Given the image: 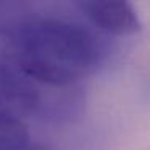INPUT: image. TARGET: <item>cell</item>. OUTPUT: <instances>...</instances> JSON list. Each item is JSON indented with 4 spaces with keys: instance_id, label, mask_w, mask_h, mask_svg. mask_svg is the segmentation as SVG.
Listing matches in <instances>:
<instances>
[{
    "instance_id": "cell-1",
    "label": "cell",
    "mask_w": 150,
    "mask_h": 150,
    "mask_svg": "<svg viewBox=\"0 0 150 150\" xmlns=\"http://www.w3.org/2000/svg\"><path fill=\"white\" fill-rule=\"evenodd\" d=\"M2 58L47 86H74L102 66L103 42L74 21L49 15L26 31L0 40Z\"/></svg>"
},
{
    "instance_id": "cell-2",
    "label": "cell",
    "mask_w": 150,
    "mask_h": 150,
    "mask_svg": "<svg viewBox=\"0 0 150 150\" xmlns=\"http://www.w3.org/2000/svg\"><path fill=\"white\" fill-rule=\"evenodd\" d=\"M42 92L44 84L28 78L4 58L0 60V120L37 118Z\"/></svg>"
},
{
    "instance_id": "cell-3",
    "label": "cell",
    "mask_w": 150,
    "mask_h": 150,
    "mask_svg": "<svg viewBox=\"0 0 150 150\" xmlns=\"http://www.w3.org/2000/svg\"><path fill=\"white\" fill-rule=\"evenodd\" d=\"M84 18L110 36H132L140 31V21L131 0H74Z\"/></svg>"
},
{
    "instance_id": "cell-4",
    "label": "cell",
    "mask_w": 150,
    "mask_h": 150,
    "mask_svg": "<svg viewBox=\"0 0 150 150\" xmlns=\"http://www.w3.org/2000/svg\"><path fill=\"white\" fill-rule=\"evenodd\" d=\"M52 0H0V40H7L47 18Z\"/></svg>"
},
{
    "instance_id": "cell-5",
    "label": "cell",
    "mask_w": 150,
    "mask_h": 150,
    "mask_svg": "<svg viewBox=\"0 0 150 150\" xmlns=\"http://www.w3.org/2000/svg\"><path fill=\"white\" fill-rule=\"evenodd\" d=\"M28 140H31V136L23 121L0 120V150L21 145Z\"/></svg>"
},
{
    "instance_id": "cell-6",
    "label": "cell",
    "mask_w": 150,
    "mask_h": 150,
    "mask_svg": "<svg viewBox=\"0 0 150 150\" xmlns=\"http://www.w3.org/2000/svg\"><path fill=\"white\" fill-rule=\"evenodd\" d=\"M7 150H52L49 149L47 145H44V144L40 142H36V140H28V142L21 144V145H16V147H11V149H7Z\"/></svg>"
}]
</instances>
